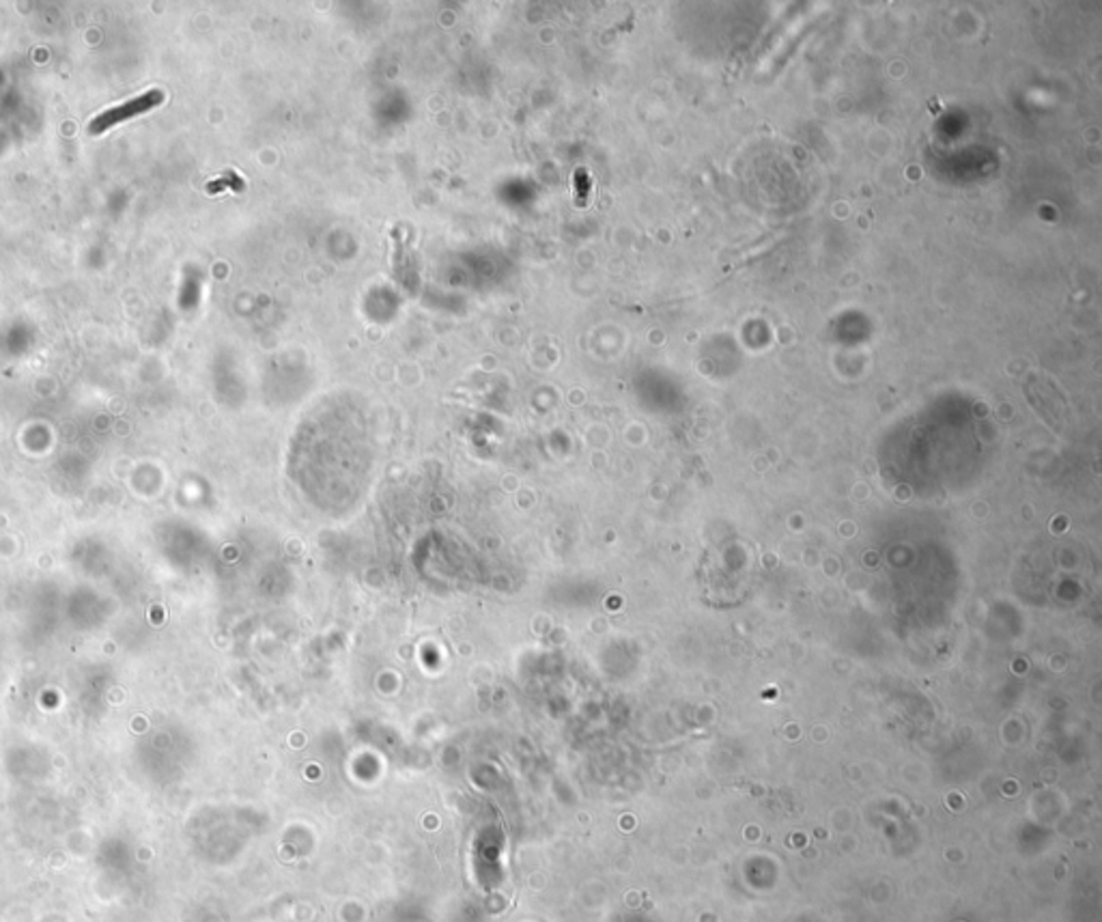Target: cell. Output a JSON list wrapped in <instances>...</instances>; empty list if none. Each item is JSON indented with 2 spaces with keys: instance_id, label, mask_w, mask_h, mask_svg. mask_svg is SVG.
Returning a JSON list of instances; mask_svg holds the SVG:
<instances>
[{
  "instance_id": "cell-1",
  "label": "cell",
  "mask_w": 1102,
  "mask_h": 922,
  "mask_svg": "<svg viewBox=\"0 0 1102 922\" xmlns=\"http://www.w3.org/2000/svg\"><path fill=\"white\" fill-rule=\"evenodd\" d=\"M164 102V93L162 91H147L138 98H132L128 100L126 104L121 107L108 108L103 110L102 114H98L91 123H89V134L93 137H100L103 132H108L110 128L119 126V123H126L134 117H140V114H147L149 110L160 107Z\"/></svg>"
}]
</instances>
